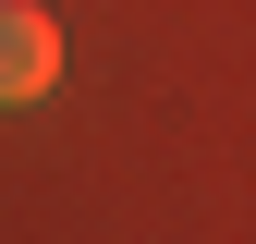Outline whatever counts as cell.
I'll return each instance as SVG.
<instances>
[{
	"label": "cell",
	"instance_id": "6da1fadb",
	"mask_svg": "<svg viewBox=\"0 0 256 244\" xmlns=\"http://www.w3.org/2000/svg\"><path fill=\"white\" fill-rule=\"evenodd\" d=\"M49 86H61V24L37 12V0H0V110L49 98Z\"/></svg>",
	"mask_w": 256,
	"mask_h": 244
}]
</instances>
